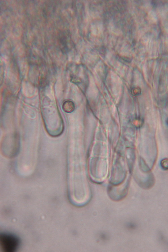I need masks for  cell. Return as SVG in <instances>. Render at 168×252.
I'll use <instances>...</instances> for the list:
<instances>
[{"label": "cell", "mask_w": 168, "mask_h": 252, "mask_svg": "<svg viewBox=\"0 0 168 252\" xmlns=\"http://www.w3.org/2000/svg\"><path fill=\"white\" fill-rule=\"evenodd\" d=\"M132 92L133 95L135 96H138L141 94V89L138 88H135L133 89Z\"/></svg>", "instance_id": "cell-3"}, {"label": "cell", "mask_w": 168, "mask_h": 252, "mask_svg": "<svg viewBox=\"0 0 168 252\" xmlns=\"http://www.w3.org/2000/svg\"><path fill=\"white\" fill-rule=\"evenodd\" d=\"M161 163H162V168L165 169H168V161L166 160L165 159L164 160L162 161V162Z\"/></svg>", "instance_id": "cell-4"}, {"label": "cell", "mask_w": 168, "mask_h": 252, "mask_svg": "<svg viewBox=\"0 0 168 252\" xmlns=\"http://www.w3.org/2000/svg\"><path fill=\"white\" fill-rule=\"evenodd\" d=\"M167 124L168 125V119L167 120Z\"/></svg>", "instance_id": "cell-5"}, {"label": "cell", "mask_w": 168, "mask_h": 252, "mask_svg": "<svg viewBox=\"0 0 168 252\" xmlns=\"http://www.w3.org/2000/svg\"><path fill=\"white\" fill-rule=\"evenodd\" d=\"M0 244L2 251L14 252L17 250L20 244L18 237L13 234L1 233L0 236Z\"/></svg>", "instance_id": "cell-1"}, {"label": "cell", "mask_w": 168, "mask_h": 252, "mask_svg": "<svg viewBox=\"0 0 168 252\" xmlns=\"http://www.w3.org/2000/svg\"><path fill=\"white\" fill-rule=\"evenodd\" d=\"M75 108L74 104L71 101H67L65 102L63 104V109L66 112H72L74 111Z\"/></svg>", "instance_id": "cell-2"}]
</instances>
